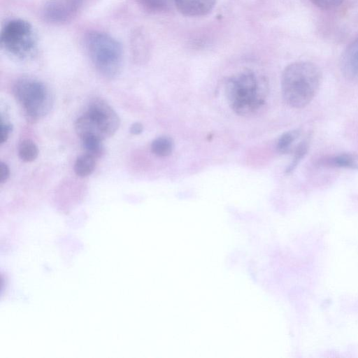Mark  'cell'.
Returning a JSON list of instances; mask_svg holds the SVG:
<instances>
[{
    "label": "cell",
    "mask_w": 358,
    "mask_h": 358,
    "mask_svg": "<svg viewBox=\"0 0 358 358\" xmlns=\"http://www.w3.org/2000/svg\"><path fill=\"white\" fill-rule=\"evenodd\" d=\"M320 69L309 62H296L287 66L281 76L282 95L290 107L306 106L317 93L322 83Z\"/></svg>",
    "instance_id": "cell-1"
},
{
    "label": "cell",
    "mask_w": 358,
    "mask_h": 358,
    "mask_svg": "<svg viewBox=\"0 0 358 358\" xmlns=\"http://www.w3.org/2000/svg\"><path fill=\"white\" fill-rule=\"evenodd\" d=\"M265 81L254 71L245 69L229 76L224 93L232 110L238 115H252L264 104Z\"/></svg>",
    "instance_id": "cell-2"
},
{
    "label": "cell",
    "mask_w": 358,
    "mask_h": 358,
    "mask_svg": "<svg viewBox=\"0 0 358 358\" xmlns=\"http://www.w3.org/2000/svg\"><path fill=\"white\" fill-rule=\"evenodd\" d=\"M85 46L97 71L107 78L118 74L122 62L121 44L110 35L99 31L87 33Z\"/></svg>",
    "instance_id": "cell-3"
},
{
    "label": "cell",
    "mask_w": 358,
    "mask_h": 358,
    "mask_svg": "<svg viewBox=\"0 0 358 358\" xmlns=\"http://www.w3.org/2000/svg\"><path fill=\"white\" fill-rule=\"evenodd\" d=\"M120 124V117L113 108L105 101L96 99L76 120L75 130L81 139L94 136L103 141L113 136Z\"/></svg>",
    "instance_id": "cell-4"
},
{
    "label": "cell",
    "mask_w": 358,
    "mask_h": 358,
    "mask_svg": "<svg viewBox=\"0 0 358 358\" xmlns=\"http://www.w3.org/2000/svg\"><path fill=\"white\" fill-rule=\"evenodd\" d=\"M2 48L10 55L26 59L34 55L37 40L30 23L22 19H12L3 25L0 36Z\"/></svg>",
    "instance_id": "cell-5"
},
{
    "label": "cell",
    "mask_w": 358,
    "mask_h": 358,
    "mask_svg": "<svg viewBox=\"0 0 358 358\" xmlns=\"http://www.w3.org/2000/svg\"><path fill=\"white\" fill-rule=\"evenodd\" d=\"M13 94L29 118L37 120L46 115L52 105V97L47 87L32 78H22L13 87Z\"/></svg>",
    "instance_id": "cell-6"
},
{
    "label": "cell",
    "mask_w": 358,
    "mask_h": 358,
    "mask_svg": "<svg viewBox=\"0 0 358 358\" xmlns=\"http://www.w3.org/2000/svg\"><path fill=\"white\" fill-rule=\"evenodd\" d=\"M84 1L85 0H48L42 10L43 17L51 23H65L77 15Z\"/></svg>",
    "instance_id": "cell-7"
},
{
    "label": "cell",
    "mask_w": 358,
    "mask_h": 358,
    "mask_svg": "<svg viewBox=\"0 0 358 358\" xmlns=\"http://www.w3.org/2000/svg\"><path fill=\"white\" fill-rule=\"evenodd\" d=\"M216 0H175V6L180 13L187 17H200L208 14Z\"/></svg>",
    "instance_id": "cell-8"
},
{
    "label": "cell",
    "mask_w": 358,
    "mask_h": 358,
    "mask_svg": "<svg viewBox=\"0 0 358 358\" xmlns=\"http://www.w3.org/2000/svg\"><path fill=\"white\" fill-rule=\"evenodd\" d=\"M341 70L348 78H358V36L343 52L341 59Z\"/></svg>",
    "instance_id": "cell-9"
},
{
    "label": "cell",
    "mask_w": 358,
    "mask_h": 358,
    "mask_svg": "<svg viewBox=\"0 0 358 358\" xmlns=\"http://www.w3.org/2000/svg\"><path fill=\"white\" fill-rule=\"evenodd\" d=\"M131 52L138 63L146 62L150 55V43L147 34L141 29L135 30L131 39Z\"/></svg>",
    "instance_id": "cell-10"
},
{
    "label": "cell",
    "mask_w": 358,
    "mask_h": 358,
    "mask_svg": "<svg viewBox=\"0 0 358 358\" xmlns=\"http://www.w3.org/2000/svg\"><path fill=\"white\" fill-rule=\"evenodd\" d=\"M320 164L331 167L358 170V163L356 159L349 154H341L324 158L320 161Z\"/></svg>",
    "instance_id": "cell-11"
},
{
    "label": "cell",
    "mask_w": 358,
    "mask_h": 358,
    "mask_svg": "<svg viewBox=\"0 0 358 358\" xmlns=\"http://www.w3.org/2000/svg\"><path fill=\"white\" fill-rule=\"evenodd\" d=\"M96 159L88 154H83L77 157L74 164V171L77 176L85 177L90 175L96 166Z\"/></svg>",
    "instance_id": "cell-12"
},
{
    "label": "cell",
    "mask_w": 358,
    "mask_h": 358,
    "mask_svg": "<svg viewBox=\"0 0 358 358\" xmlns=\"http://www.w3.org/2000/svg\"><path fill=\"white\" fill-rule=\"evenodd\" d=\"M147 10L162 13L170 11L175 6V0H138Z\"/></svg>",
    "instance_id": "cell-13"
},
{
    "label": "cell",
    "mask_w": 358,
    "mask_h": 358,
    "mask_svg": "<svg viewBox=\"0 0 358 358\" xmlns=\"http://www.w3.org/2000/svg\"><path fill=\"white\" fill-rule=\"evenodd\" d=\"M173 149V141L169 136H159L155 138L151 144L152 152L158 157L170 155Z\"/></svg>",
    "instance_id": "cell-14"
},
{
    "label": "cell",
    "mask_w": 358,
    "mask_h": 358,
    "mask_svg": "<svg viewBox=\"0 0 358 358\" xmlns=\"http://www.w3.org/2000/svg\"><path fill=\"white\" fill-rule=\"evenodd\" d=\"M18 154L22 161L30 162L37 158L38 149L33 141L24 139L19 145Z\"/></svg>",
    "instance_id": "cell-15"
},
{
    "label": "cell",
    "mask_w": 358,
    "mask_h": 358,
    "mask_svg": "<svg viewBox=\"0 0 358 358\" xmlns=\"http://www.w3.org/2000/svg\"><path fill=\"white\" fill-rule=\"evenodd\" d=\"M81 140L86 154L91 155L95 159L100 157L103 155V140L94 136L85 137Z\"/></svg>",
    "instance_id": "cell-16"
},
{
    "label": "cell",
    "mask_w": 358,
    "mask_h": 358,
    "mask_svg": "<svg viewBox=\"0 0 358 358\" xmlns=\"http://www.w3.org/2000/svg\"><path fill=\"white\" fill-rule=\"evenodd\" d=\"M299 130H292L282 134L277 142V150L282 154H286L290 152L292 143L299 136Z\"/></svg>",
    "instance_id": "cell-17"
},
{
    "label": "cell",
    "mask_w": 358,
    "mask_h": 358,
    "mask_svg": "<svg viewBox=\"0 0 358 358\" xmlns=\"http://www.w3.org/2000/svg\"><path fill=\"white\" fill-rule=\"evenodd\" d=\"M308 143L306 141H301L295 148L294 156L291 163L285 170V173L289 174L294 171L301 159L305 157L308 152Z\"/></svg>",
    "instance_id": "cell-18"
},
{
    "label": "cell",
    "mask_w": 358,
    "mask_h": 358,
    "mask_svg": "<svg viewBox=\"0 0 358 358\" xmlns=\"http://www.w3.org/2000/svg\"><path fill=\"white\" fill-rule=\"evenodd\" d=\"M317 7L323 10H332L338 7L344 0H310Z\"/></svg>",
    "instance_id": "cell-19"
},
{
    "label": "cell",
    "mask_w": 358,
    "mask_h": 358,
    "mask_svg": "<svg viewBox=\"0 0 358 358\" xmlns=\"http://www.w3.org/2000/svg\"><path fill=\"white\" fill-rule=\"evenodd\" d=\"M12 130V127L7 123L1 122V136L0 142L1 144L6 143L8 138L9 134Z\"/></svg>",
    "instance_id": "cell-20"
},
{
    "label": "cell",
    "mask_w": 358,
    "mask_h": 358,
    "mask_svg": "<svg viewBox=\"0 0 358 358\" xmlns=\"http://www.w3.org/2000/svg\"><path fill=\"white\" fill-rule=\"evenodd\" d=\"M10 176V169L8 166L3 162H0V182H5Z\"/></svg>",
    "instance_id": "cell-21"
},
{
    "label": "cell",
    "mask_w": 358,
    "mask_h": 358,
    "mask_svg": "<svg viewBox=\"0 0 358 358\" xmlns=\"http://www.w3.org/2000/svg\"><path fill=\"white\" fill-rule=\"evenodd\" d=\"M130 133L134 135H138L143 131V125L140 122H134L130 127Z\"/></svg>",
    "instance_id": "cell-22"
}]
</instances>
